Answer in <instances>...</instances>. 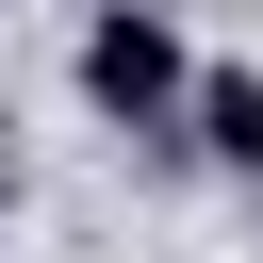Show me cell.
<instances>
[{
    "label": "cell",
    "mask_w": 263,
    "mask_h": 263,
    "mask_svg": "<svg viewBox=\"0 0 263 263\" xmlns=\"http://www.w3.org/2000/svg\"><path fill=\"white\" fill-rule=\"evenodd\" d=\"M181 115H197V148H214L230 181H263V82H247V66H214V82L181 99Z\"/></svg>",
    "instance_id": "2"
},
{
    "label": "cell",
    "mask_w": 263,
    "mask_h": 263,
    "mask_svg": "<svg viewBox=\"0 0 263 263\" xmlns=\"http://www.w3.org/2000/svg\"><path fill=\"white\" fill-rule=\"evenodd\" d=\"M82 99H99L115 132H181V99H197L181 16H164V0H99V16H82Z\"/></svg>",
    "instance_id": "1"
}]
</instances>
